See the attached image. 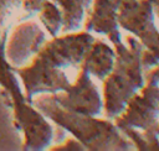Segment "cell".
Here are the masks:
<instances>
[{
	"label": "cell",
	"mask_w": 159,
	"mask_h": 151,
	"mask_svg": "<svg viewBox=\"0 0 159 151\" xmlns=\"http://www.w3.org/2000/svg\"><path fill=\"white\" fill-rule=\"evenodd\" d=\"M31 103L46 118L76 137L86 150L129 149V142L118 132L117 127L107 120L67 111L57 105L50 94L40 95L32 99Z\"/></svg>",
	"instance_id": "1"
},
{
	"label": "cell",
	"mask_w": 159,
	"mask_h": 151,
	"mask_svg": "<svg viewBox=\"0 0 159 151\" xmlns=\"http://www.w3.org/2000/svg\"><path fill=\"white\" fill-rule=\"evenodd\" d=\"M6 35L7 30H0V83L9 94V98H11L15 125L24 132L25 141L22 150H45L52 142L53 127L46 120L45 115L21 93L15 71L5 58Z\"/></svg>",
	"instance_id": "2"
},
{
	"label": "cell",
	"mask_w": 159,
	"mask_h": 151,
	"mask_svg": "<svg viewBox=\"0 0 159 151\" xmlns=\"http://www.w3.org/2000/svg\"><path fill=\"white\" fill-rule=\"evenodd\" d=\"M129 46L122 42L116 43V63L113 71L103 80V108L106 115L111 119L118 118L135 92L142 88V68H140V46L128 37Z\"/></svg>",
	"instance_id": "3"
},
{
	"label": "cell",
	"mask_w": 159,
	"mask_h": 151,
	"mask_svg": "<svg viewBox=\"0 0 159 151\" xmlns=\"http://www.w3.org/2000/svg\"><path fill=\"white\" fill-rule=\"evenodd\" d=\"M22 80L25 97L31 103L35 94H52L66 90L71 82L62 68L55 67L42 54L37 53L30 64L14 68Z\"/></svg>",
	"instance_id": "4"
},
{
	"label": "cell",
	"mask_w": 159,
	"mask_h": 151,
	"mask_svg": "<svg viewBox=\"0 0 159 151\" xmlns=\"http://www.w3.org/2000/svg\"><path fill=\"white\" fill-rule=\"evenodd\" d=\"M89 73L80 68L75 84L66 90L50 94L51 99L67 111L76 114L98 116L103 108V101L97 85L89 78Z\"/></svg>",
	"instance_id": "5"
},
{
	"label": "cell",
	"mask_w": 159,
	"mask_h": 151,
	"mask_svg": "<svg viewBox=\"0 0 159 151\" xmlns=\"http://www.w3.org/2000/svg\"><path fill=\"white\" fill-rule=\"evenodd\" d=\"M94 40L88 31L70 32L60 37L57 35L51 41L45 42L37 53L57 68H80Z\"/></svg>",
	"instance_id": "6"
},
{
	"label": "cell",
	"mask_w": 159,
	"mask_h": 151,
	"mask_svg": "<svg viewBox=\"0 0 159 151\" xmlns=\"http://www.w3.org/2000/svg\"><path fill=\"white\" fill-rule=\"evenodd\" d=\"M46 42V35L34 21L17 25L5 46V58L12 68L27 64Z\"/></svg>",
	"instance_id": "7"
},
{
	"label": "cell",
	"mask_w": 159,
	"mask_h": 151,
	"mask_svg": "<svg viewBox=\"0 0 159 151\" xmlns=\"http://www.w3.org/2000/svg\"><path fill=\"white\" fill-rule=\"evenodd\" d=\"M150 4L145 0H123L118 12L120 26L138 37L150 47L155 41V30L152 25Z\"/></svg>",
	"instance_id": "8"
},
{
	"label": "cell",
	"mask_w": 159,
	"mask_h": 151,
	"mask_svg": "<svg viewBox=\"0 0 159 151\" xmlns=\"http://www.w3.org/2000/svg\"><path fill=\"white\" fill-rule=\"evenodd\" d=\"M123 0H94L84 24L86 31L106 35L116 45L120 42L118 12Z\"/></svg>",
	"instance_id": "9"
},
{
	"label": "cell",
	"mask_w": 159,
	"mask_h": 151,
	"mask_svg": "<svg viewBox=\"0 0 159 151\" xmlns=\"http://www.w3.org/2000/svg\"><path fill=\"white\" fill-rule=\"evenodd\" d=\"M116 63V53L112 47L99 40H94L88 50L80 68L87 71L99 80H104L113 71Z\"/></svg>",
	"instance_id": "10"
},
{
	"label": "cell",
	"mask_w": 159,
	"mask_h": 151,
	"mask_svg": "<svg viewBox=\"0 0 159 151\" xmlns=\"http://www.w3.org/2000/svg\"><path fill=\"white\" fill-rule=\"evenodd\" d=\"M62 11V30L63 33H70L80 30L83 25L86 11L88 12L93 0H52Z\"/></svg>",
	"instance_id": "11"
},
{
	"label": "cell",
	"mask_w": 159,
	"mask_h": 151,
	"mask_svg": "<svg viewBox=\"0 0 159 151\" xmlns=\"http://www.w3.org/2000/svg\"><path fill=\"white\" fill-rule=\"evenodd\" d=\"M39 19L52 37L57 36L61 32L63 22L62 11L60 6L52 0H46L43 2L42 9L39 12Z\"/></svg>",
	"instance_id": "12"
},
{
	"label": "cell",
	"mask_w": 159,
	"mask_h": 151,
	"mask_svg": "<svg viewBox=\"0 0 159 151\" xmlns=\"http://www.w3.org/2000/svg\"><path fill=\"white\" fill-rule=\"evenodd\" d=\"M24 0H0V30L5 27L12 14L22 5Z\"/></svg>",
	"instance_id": "13"
},
{
	"label": "cell",
	"mask_w": 159,
	"mask_h": 151,
	"mask_svg": "<svg viewBox=\"0 0 159 151\" xmlns=\"http://www.w3.org/2000/svg\"><path fill=\"white\" fill-rule=\"evenodd\" d=\"M45 1L46 0H24L21 6H22V9H24V11H25L26 15L22 17L21 21H24V20L34 16L35 14H39L40 10L42 9V5H43Z\"/></svg>",
	"instance_id": "14"
},
{
	"label": "cell",
	"mask_w": 159,
	"mask_h": 151,
	"mask_svg": "<svg viewBox=\"0 0 159 151\" xmlns=\"http://www.w3.org/2000/svg\"><path fill=\"white\" fill-rule=\"evenodd\" d=\"M51 150L52 151H58V150H61V151H63V150H76V151L80 150V151H82V150H86V147L75 137V139L66 140L65 144H60L55 147H51Z\"/></svg>",
	"instance_id": "15"
}]
</instances>
